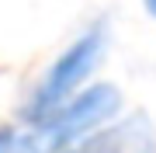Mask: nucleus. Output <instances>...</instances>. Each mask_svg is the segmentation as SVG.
<instances>
[{
    "instance_id": "nucleus-1",
    "label": "nucleus",
    "mask_w": 156,
    "mask_h": 153,
    "mask_svg": "<svg viewBox=\"0 0 156 153\" xmlns=\"http://www.w3.org/2000/svg\"><path fill=\"white\" fill-rule=\"evenodd\" d=\"M118 108H122L118 87H111V84L83 87L66 104L52 108L49 115L31 122V129L14 132L11 153H59V150H69L80 139H87L90 132H97L101 125H108L118 115Z\"/></svg>"
},
{
    "instance_id": "nucleus-2",
    "label": "nucleus",
    "mask_w": 156,
    "mask_h": 153,
    "mask_svg": "<svg viewBox=\"0 0 156 153\" xmlns=\"http://www.w3.org/2000/svg\"><path fill=\"white\" fill-rule=\"evenodd\" d=\"M104 46H108V31L104 24H94L90 31H83L62 56L49 66V73L42 77V84L31 91L28 104H24V118L38 122L42 115H49L52 108L66 104L69 97H76L83 91L87 77L97 70V63L104 59Z\"/></svg>"
},
{
    "instance_id": "nucleus-3",
    "label": "nucleus",
    "mask_w": 156,
    "mask_h": 153,
    "mask_svg": "<svg viewBox=\"0 0 156 153\" xmlns=\"http://www.w3.org/2000/svg\"><path fill=\"white\" fill-rule=\"evenodd\" d=\"M66 153H156V129L146 115H128L122 122H108Z\"/></svg>"
},
{
    "instance_id": "nucleus-4",
    "label": "nucleus",
    "mask_w": 156,
    "mask_h": 153,
    "mask_svg": "<svg viewBox=\"0 0 156 153\" xmlns=\"http://www.w3.org/2000/svg\"><path fill=\"white\" fill-rule=\"evenodd\" d=\"M11 139H14L11 129H0V153H11Z\"/></svg>"
},
{
    "instance_id": "nucleus-5",
    "label": "nucleus",
    "mask_w": 156,
    "mask_h": 153,
    "mask_svg": "<svg viewBox=\"0 0 156 153\" xmlns=\"http://www.w3.org/2000/svg\"><path fill=\"white\" fill-rule=\"evenodd\" d=\"M146 11H149V14L156 17V0H146Z\"/></svg>"
}]
</instances>
